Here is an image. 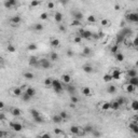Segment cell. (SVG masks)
<instances>
[{
    "mask_svg": "<svg viewBox=\"0 0 138 138\" xmlns=\"http://www.w3.org/2000/svg\"><path fill=\"white\" fill-rule=\"evenodd\" d=\"M54 20L56 23H61V20H63V14H61L60 12H58V11H56V12L54 13Z\"/></svg>",
    "mask_w": 138,
    "mask_h": 138,
    "instance_id": "20",
    "label": "cell"
},
{
    "mask_svg": "<svg viewBox=\"0 0 138 138\" xmlns=\"http://www.w3.org/2000/svg\"><path fill=\"white\" fill-rule=\"evenodd\" d=\"M3 4H4L5 8L10 9L12 7H15V5H17V1H15V0H9V1H4Z\"/></svg>",
    "mask_w": 138,
    "mask_h": 138,
    "instance_id": "15",
    "label": "cell"
},
{
    "mask_svg": "<svg viewBox=\"0 0 138 138\" xmlns=\"http://www.w3.org/2000/svg\"><path fill=\"white\" fill-rule=\"evenodd\" d=\"M91 52H92V50H91L89 46H85V48L83 49V55H85V56H89L91 54Z\"/></svg>",
    "mask_w": 138,
    "mask_h": 138,
    "instance_id": "39",
    "label": "cell"
},
{
    "mask_svg": "<svg viewBox=\"0 0 138 138\" xmlns=\"http://www.w3.org/2000/svg\"><path fill=\"white\" fill-rule=\"evenodd\" d=\"M70 99H71V104H78L79 102V98L77 97V96H75V95H72L71 97H70Z\"/></svg>",
    "mask_w": 138,
    "mask_h": 138,
    "instance_id": "45",
    "label": "cell"
},
{
    "mask_svg": "<svg viewBox=\"0 0 138 138\" xmlns=\"http://www.w3.org/2000/svg\"><path fill=\"white\" fill-rule=\"evenodd\" d=\"M133 44H134L135 46H136V48H138V37H136V38L134 39V41H133Z\"/></svg>",
    "mask_w": 138,
    "mask_h": 138,
    "instance_id": "58",
    "label": "cell"
},
{
    "mask_svg": "<svg viewBox=\"0 0 138 138\" xmlns=\"http://www.w3.org/2000/svg\"><path fill=\"white\" fill-rule=\"evenodd\" d=\"M10 113L12 114L13 117H20V114H22V111H20V108L13 107V108H11V109H10Z\"/></svg>",
    "mask_w": 138,
    "mask_h": 138,
    "instance_id": "13",
    "label": "cell"
},
{
    "mask_svg": "<svg viewBox=\"0 0 138 138\" xmlns=\"http://www.w3.org/2000/svg\"><path fill=\"white\" fill-rule=\"evenodd\" d=\"M67 56L68 57H72L73 56V52L71 51V50H68V51H67Z\"/></svg>",
    "mask_w": 138,
    "mask_h": 138,
    "instance_id": "57",
    "label": "cell"
},
{
    "mask_svg": "<svg viewBox=\"0 0 138 138\" xmlns=\"http://www.w3.org/2000/svg\"><path fill=\"white\" fill-rule=\"evenodd\" d=\"M24 93H26V94H27V95H29L31 98H33L34 96L36 95V93H37V92H36V90H35L34 87H30V86H28L27 89H26V91H25Z\"/></svg>",
    "mask_w": 138,
    "mask_h": 138,
    "instance_id": "19",
    "label": "cell"
},
{
    "mask_svg": "<svg viewBox=\"0 0 138 138\" xmlns=\"http://www.w3.org/2000/svg\"><path fill=\"white\" fill-rule=\"evenodd\" d=\"M127 77L132 79V78H136L138 77V72L136 69H128L127 70Z\"/></svg>",
    "mask_w": 138,
    "mask_h": 138,
    "instance_id": "18",
    "label": "cell"
},
{
    "mask_svg": "<svg viewBox=\"0 0 138 138\" xmlns=\"http://www.w3.org/2000/svg\"><path fill=\"white\" fill-rule=\"evenodd\" d=\"M67 91H68L69 94L72 96L73 94H75V92H76V87L73 85H71V84H68V85H67Z\"/></svg>",
    "mask_w": 138,
    "mask_h": 138,
    "instance_id": "30",
    "label": "cell"
},
{
    "mask_svg": "<svg viewBox=\"0 0 138 138\" xmlns=\"http://www.w3.org/2000/svg\"><path fill=\"white\" fill-rule=\"evenodd\" d=\"M40 4H41L40 1H31L30 2V5L31 7H34V8H36V7H38V5H40Z\"/></svg>",
    "mask_w": 138,
    "mask_h": 138,
    "instance_id": "52",
    "label": "cell"
},
{
    "mask_svg": "<svg viewBox=\"0 0 138 138\" xmlns=\"http://www.w3.org/2000/svg\"><path fill=\"white\" fill-rule=\"evenodd\" d=\"M131 109L135 112H138V100H133L131 102Z\"/></svg>",
    "mask_w": 138,
    "mask_h": 138,
    "instance_id": "25",
    "label": "cell"
},
{
    "mask_svg": "<svg viewBox=\"0 0 138 138\" xmlns=\"http://www.w3.org/2000/svg\"><path fill=\"white\" fill-rule=\"evenodd\" d=\"M86 20L89 23H91V24H92V23H95L96 22V16L95 15H89L86 17Z\"/></svg>",
    "mask_w": 138,
    "mask_h": 138,
    "instance_id": "38",
    "label": "cell"
},
{
    "mask_svg": "<svg viewBox=\"0 0 138 138\" xmlns=\"http://www.w3.org/2000/svg\"><path fill=\"white\" fill-rule=\"evenodd\" d=\"M110 51H111V53H112V54L116 55L117 53H119V45L118 44L112 45V46H111V49H110Z\"/></svg>",
    "mask_w": 138,
    "mask_h": 138,
    "instance_id": "36",
    "label": "cell"
},
{
    "mask_svg": "<svg viewBox=\"0 0 138 138\" xmlns=\"http://www.w3.org/2000/svg\"><path fill=\"white\" fill-rule=\"evenodd\" d=\"M71 25H72V26H80V25H81V23H80V20H73V22L71 23Z\"/></svg>",
    "mask_w": 138,
    "mask_h": 138,
    "instance_id": "56",
    "label": "cell"
},
{
    "mask_svg": "<svg viewBox=\"0 0 138 138\" xmlns=\"http://www.w3.org/2000/svg\"><path fill=\"white\" fill-rule=\"evenodd\" d=\"M133 119H134V122H136V123H138V113H137V114H136V116H135V117H134V118H133Z\"/></svg>",
    "mask_w": 138,
    "mask_h": 138,
    "instance_id": "59",
    "label": "cell"
},
{
    "mask_svg": "<svg viewBox=\"0 0 138 138\" xmlns=\"http://www.w3.org/2000/svg\"><path fill=\"white\" fill-rule=\"evenodd\" d=\"M58 114H59V116L61 117V119H63V120H67V119H68V113H67L66 112V111H60V112L59 113H58Z\"/></svg>",
    "mask_w": 138,
    "mask_h": 138,
    "instance_id": "40",
    "label": "cell"
},
{
    "mask_svg": "<svg viewBox=\"0 0 138 138\" xmlns=\"http://www.w3.org/2000/svg\"><path fill=\"white\" fill-rule=\"evenodd\" d=\"M107 93H109V94H116L117 93V86L116 85H109V86H107Z\"/></svg>",
    "mask_w": 138,
    "mask_h": 138,
    "instance_id": "28",
    "label": "cell"
},
{
    "mask_svg": "<svg viewBox=\"0 0 138 138\" xmlns=\"http://www.w3.org/2000/svg\"><path fill=\"white\" fill-rule=\"evenodd\" d=\"M34 29L36 31H41V30H43V25L40 24V23H38V24H35Z\"/></svg>",
    "mask_w": 138,
    "mask_h": 138,
    "instance_id": "37",
    "label": "cell"
},
{
    "mask_svg": "<svg viewBox=\"0 0 138 138\" xmlns=\"http://www.w3.org/2000/svg\"><path fill=\"white\" fill-rule=\"evenodd\" d=\"M69 131H70V133H71L72 135H83V134H84L83 130H81V128L79 127V126H77V125L70 126Z\"/></svg>",
    "mask_w": 138,
    "mask_h": 138,
    "instance_id": "4",
    "label": "cell"
},
{
    "mask_svg": "<svg viewBox=\"0 0 138 138\" xmlns=\"http://www.w3.org/2000/svg\"><path fill=\"white\" fill-rule=\"evenodd\" d=\"M24 77L27 79V80H33V79L35 78V75L33 72H29V71H26L25 73H24Z\"/></svg>",
    "mask_w": 138,
    "mask_h": 138,
    "instance_id": "32",
    "label": "cell"
},
{
    "mask_svg": "<svg viewBox=\"0 0 138 138\" xmlns=\"http://www.w3.org/2000/svg\"><path fill=\"white\" fill-rule=\"evenodd\" d=\"M39 66L42 67L43 69H48L51 67V61L49 59H46V58H42V59H40V61H39Z\"/></svg>",
    "mask_w": 138,
    "mask_h": 138,
    "instance_id": "8",
    "label": "cell"
},
{
    "mask_svg": "<svg viewBox=\"0 0 138 138\" xmlns=\"http://www.w3.org/2000/svg\"><path fill=\"white\" fill-rule=\"evenodd\" d=\"M128 127H130V130L133 132L134 134L138 135V123L136 122H132L130 125H128Z\"/></svg>",
    "mask_w": 138,
    "mask_h": 138,
    "instance_id": "14",
    "label": "cell"
},
{
    "mask_svg": "<svg viewBox=\"0 0 138 138\" xmlns=\"http://www.w3.org/2000/svg\"><path fill=\"white\" fill-rule=\"evenodd\" d=\"M30 114H31V117H33L34 119H35V118H38V117L41 116V113H40L38 110H36V109H31V110H30Z\"/></svg>",
    "mask_w": 138,
    "mask_h": 138,
    "instance_id": "31",
    "label": "cell"
},
{
    "mask_svg": "<svg viewBox=\"0 0 138 138\" xmlns=\"http://www.w3.org/2000/svg\"><path fill=\"white\" fill-rule=\"evenodd\" d=\"M117 101H118V104H119L120 106H122V105L125 102V99L123 98V97H119L118 99H117Z\"/></svg>",
    "mask_w": 138,
    "mask_h": 138,
    "instance_id": "53",
    "label": "cell"
},
{
    "mask_svg": "<svg viewBox=\"0 0 138 138\" xmlns=\"http://www.w3.org/2000/svg\"><path fill=\"white\" fill-rule=\"evenodd\" d=\"M39 61H40V59H38V57L31 56L29 58V65L33 67H37V66H39Z\"/></svg>",
    "mask_w": 138,
    "mask_h": 138,
    "instance_id": "12",
    "label": "cell"
},
{
    "mask_svg": "<svg viewBox=\"0 0 138 138\" xmlns=\"http://www.w3.org/2000/svg\"><path fill=\"white\" fill-rule=\"evenodd\" d=\"M15 46H14V45H12V44H9L8 45V51L9 52H10V53H14V52H15Z\"/></svg>",
    "mask_w": 138,
    "mask_h": 138,
    "instance_id": "48",
    "label": "cell"
},
{
    "mask_svg": "<svg viewBox=\"0 0 138 138\" xmlns=\"http://www.w3.org/2000/svg\"><path fill=\"white\" fill-rule=\"evenodd\" d=\"M10 127L12 128L13 131L15 132H20L23 130V125L20 123H17V122H11L10 123Z\"/></svg>",
    "mask_w": 138,
    "mask_h": 138,
    "instance_id": "9",
    "label": "cell"
},
{
    "mask_svg": "<svg viewBox=\"0 0 138 138\" xmlns=\"http://www.w3.org/2000/svg\"><path fill=\"white\" fill-rule=\"evenodd\" d=\"M48 13H41L40 14V19L41 20H48Z\"/></svg>",
    "mask_w": 138,
    "mask_h": 138,
    "instance_id": "54",
    "label": "cell"
},
{
    "mask_svg": "<svg viewBox=\"0 0 138 138\" xmlns=\"http://www.w3.org/2000/svg\"><path fill=\"white\" fill-rule=\"evenodd\" d=\"M27 50L28 51H36L37 50V44L36 43H29L27 45Z\"/></svg>",
    "mask_w": 138,
    "mask_h": 138,
    "instance_id": "34",
    "label": "cell"
},
{
    "mask_svg": "<svg viewBox=\"0 0 138 138\" xmlns=\"http://www.w3.org/2000/svg\"><path fill=\"white\" fill-rule=\"evenodd\" d=\"M50 58H51V60H57L58 59V55L56 54L55 52H52L51 54H50Z\"/></svg>",
    "mask_w": 138,
    "mask_h": 138,
    "instance_id": "41",
    "label": "cell"
},
{
    "mask_svg": "<svg viewBox=\"0 0 138 138\" xmlns=\"http://www.w3.org/2000/svg\"><path fill=\"white\" fill-rule=\"evenodd\" d=\"M72 14H73V19L77 20H81L83 19V14H82L80 11H75Z\"/></svg>",
    "mask_w": 138,
    "mask_h": 138,
    "instance_id": "23",
    "label": "cell"
},
{
    "mask_svg": "<svg viewBox=\"0 0 138 138\" xmlns=\"http://www.w3.org/2000/svg\"><path fill=\"white\" fill-rule=\"evenodd\" d=\"M3 107H4V102L3 101H1V102H0V109H3Z\"/></svg>",
    "mask_w": 138,
    "mask_h": 138,
    "instance_id": "60",
    "label": "cell"
},
{
    "mask_svg": "<svg viewBox=\"0 0 138 138\" xmlns=\"http://www.w3.org/2000/svg\"><path fill=\"white\" fill-rule=\"evenodd\" d=\"M52 83H53V79L52 78H46L45 80H44V85L45 86H48V87H50V86H52Z\"/></svg>",
    "mask_w": 138,
    "mask_h": 138,
    "instance_id": "33",
    "label": "cell"
},
{
    "mask_svg": "<svg viewBox=\"0 0 138 138\" xmlns=\"http://www.w3.org/2000/svg\"><path fill=\"white\" fill-rule=\"evenodd\" d=\"M54 134L55 135H63V131H61L60 128L56 127V128H54Z\"/></svg>",
    "mask_w": 138,
    "mask_h": 138,
    "instance_id": "51",
    "label": "cell"
},
{
    "mask_svg": "<svg viewBox=\"0 0 138 138\" xmlns=\"http://www.w3.org/2000/svg\"><path fill=\"white\" fill-rule=\"evenodd\" d=\"M46 5H48L49 9H54L55 8V3L54 2H52V1H49L48 3H46Z\"/></svg>",
    "mask_w": 138,
    "mask_h": 138,
    "instance_id": "55",
    "label": "cell"
},
{
    "mask_svg": "<svg viewBox=\"0 0 138 138\" xmlns=\"http://www.w3.org/2000/svg\"><path fill=\"white\" fill-rule=\"evenodd\" d=\"M50 44H51L52 48H58V46L60 45V41L59 39H57V38H53L50 41Z\"/></svg>",
    "mask_w": 138,
    "mask_h": 138,
    "instance_id": "17",
    "label": "cell"
},
{
    "mask_svg": "<svg viewBox=\"0 0 138 138\" xmlns=\"http://www.w3.org/2000/svg\"><path fill=\"white\" fill-rule=\"evenodd\" d=\"M100 24L102 25V26H109V24H110V22H109V20H107V19H102L101 20H100Z\"/></svg>",
    "mask_w": 138,
    "mask_h": 138,
    "instance_id": "43",
    "label": "cell"
},
{
    "mask_svg": "<svg viewBox=\"0 0 138 138\" xmlns=\"http://www.w3.org/2000/svg\"><path fill=\"white\" fill-rule=\"evenodd\" d=\"M120 106L118 104V101L117 100H113V101H110V110H114V111H117V110H119L120 109Z\"/></svg>",
    "mask_w": 138,
    "mask_h": 138,
    "instance_id": "21",
    "label": "cell"
},
{
    "mask_svg": "<svg viewBox=\"0 0 138 138\" xmlns=\"http://www.w3.org/2000/svg\"><path fill=\"white\" fill-rule=\"evenodd\" d=\"M38 138H52V137H51V135H50L49 133H42V134H40L39 136H38Z\"/></svg>",
    "mask_w": 138,
    "mask_h": 138,
    "instance_id": "47",
    "label": "cell"
},
{
    "mask_svg": "<svg viewBox=\"0 0 138 138\" xmlns=\"http://www.w3.org/2000/svg\"><path fill=\"white\" fill-rule=\"evenodd\" d=\"M73 41H75L76 43H81V41H82V38H81L80 36H78V35H77V36H76L75 38H73Z\"/></svg>",
    "mask_w": 138,
    "mask_h": 138,
    "instance_id": "50",
    "label": "cell"
},
{
    "mask_svg": "<svg viewBox=\"0 0 138 138\" xmlns=\"http://www.w3.org/2000/svg\"><path fill=\"white\" fill-rule=\"evenodd\" d=\"M123 89H124V91L126 93H134L135 92V89H136V87H135L134 85H132V84H130L127 82V83L126 84H124V85H123Z\"/></svg>",
    "mask_w": 138,
    "mask_h": 138,
    "instance_id": "10",
    "label": "cell"
},
{
    "mask_svg": "<svg viewBox=\"0 0 138 138\" xmlns=\"http://www.w3.org/2000/svg\"><path fill=\"white\" fill-rule=\"evenodd\" d=\"M116 59L119 60V61H123V60H124V55H123L121 52L117 53V54H116Z\"/></svg>",
    "mask_w": 138,
    "mask_h": 138,
    "instance_id": "35",
    "label": "cell"
},
{
    "mask_svg": "<svg viewBox=\"0 0 138 138\" xmlns=\"http://www.w3.org/2000/svg\"><path fill=\"white\" fill-rule=\"evenodd\" d=\"M95 130V128L93 127L92 125H86L83 127V132L84 133H93V131Z\"/></svg>",
    "mask_w": 138,
    "mask_h": 138,
    "instance_id": "29",
    "label": "cell"
},
{
    "mask_svg": "<svg viewBox=\"0 0 138 138\" xmlns=\"http://www.w3.org/2000/svg\"><path fill=\"white\" fill-rule=\"evenodd\" d=\"M92 134H93V136L95 138H100V136H101V133L98 130H94Z\"/></svg>",
    "mask_w": 138,
    "mask_h": 138,
    "instance_id": "42",
    "label": "cell"
},
{
    "mask_svg": "<svg viewBox=\"0 0 138 138\" xmlns=\"http://www.w3.org/2000/svg\"><path fill=\"white\" fill-rule=\"evenodd\" d=\"M11 94H12L13 96H15V97H20V96H22L23 94H24V91L20 89V87L15 86L11 90Z\"/></svg>",
    "mask_w": 138,
    "mask_h": 138,
    "instance_id": "7",
    "label": "cell"
},
{
    "mask_svg": "<svg viewBox=\"0 0 138 138\" xmlns=\"http://www.w3.org/2000/svg\"><path fill=\"white\" fill-rule=\"evenodd\" d=\"M114 9H116L117 11L120 10V5H119V4H116V5H114Z\"/></svg>",
    "mask_w": 138,
    "mask_h": 138,
    "instance_id": "61",
    "label": "cell"
},
{
    "mask_svg": "<svg viewBox=\"0 0 138 138\" xmlns=\"http://www.w3.org/2000/svg\"><path fill=\"white\" fill-rule=\"evenodd\" d=\"M22 22V17L20 15H15V16H12L10 19V24L13 26V27H15V26L20 25V23Z\"/></svg>",
    "mask_w": 138,
    "mask_h": 138,
    "instance_id": "6",
    "label": "cell"
},
{
    "mask_svg": "<svg viewBox=\"0 0 138 138\" xmlns=\"http://www.w3.org/2000/svg\"><path fill=\"white\" fill-rule=\"evenodd\" d=\"M60 80L65 84H67V85L71 83V77H70V75H68V73H64V75L60 77Z\"/></svg>",
    "mask_w": 138,
    "mask_h": 138,
    "instance_id": "11",
    "label": "cell"
},
{
    "mask_svg": "<svg viewBox=\"0 0 138 138\" xmlns=\"http://www.w3.org/2000/svg\"><path fill=\"white\" fill-rule=\"evenodd\" d=\"M35 120V122H36V123H39V124H40V123H43V122H44V118H42V117H38V118H35L34 119Z\"/></svg>",
    "mask_w": 138,
    "mask_h": 138,
    "instance_id": "46",
    "label": "cell"
},
{
    "mask_svg": "<svg viewBox=\"0 0 138 138\" xmlns=\"http://www.w3.org/2000/svg\"><path fill=\"white\" fill-rule=\"evenodd\" d=\"M52 121L54 122V123H56V124H59V123H60L61 121H64V120L61 119V117L59 116V114H55V116H53Z\"/></svg>",
    "mask_w": 138,
    "mask_h": 138,
    "instance_id": "24",
    "label": "cell"
},
{
    "mask_svg": "<svg viewBox=\"0 0 138 138\" xmlns=\"http://www.w3.org/2000/svg\"><path fill=\"white\" fill-rule=\"evenodd\" d=\"M82 69H83V71L84 72H86V73H92L93 72V67L91 66V65H84L83 67H82Z\"/></svg>",
    "mask_w": 138,
    "mask_h": 138,
    "instance_id": "26",
    "label": "cell"
},
{
    "mask_svg": "<svg viewBox=\"0 0 138 138\" xmlns=\"http://www.w3.org/2000/svg\"><path fill=\"white\" fill-rule=\"evenodd\" d=\"M51 87L54 90V92L57 93V94L61 93V92H63V90H64L63 83H61L59 80H57V79H53V83H52V86Z\"/></svg>",
    "mask_w": 138,
    "mask_h": 138,
    "instance_id": "1",
    "label": "cell"
},
{
    "mask_svg": "<svg viewBox=\"0 0 138 138\" xmlns=\"http://www.w3.org/2000/svg\"><path fill=\"white\" fill-rule=\"evenodd\" d=\"M110 75H111V77H112L113 80H119L122 76V71L119 68H113L112 71L110 72Z\"/></svg>",
    "mask_w": 138,
    "mask_h": 138,
    "instance_id": "5",
    "label": "cell"
},
{
    "mask_svg": "<svg viewBox=\"0 0 138 138\" xmlns=\"http://www.w3.org/2000/svg\"><path fill=\"white\" fill-rule=\"evenodd\" d=\"M81 92L84 96H91L92 95V90H91V87H89V86H83L81 89Z\"/></svg>",
    "mask_w": 138,
    "mask_h": 138,
    "instance_id": "16",
    "label": "cell"
},
{
    "mask_svg": "<svg viewBox=\"0 0 138 138\" xmlns=\"http://www.w3.org/2000/svg\"><path fill=\"white\" fill-rule=\"evenodd\" d=\"M100 109L102 111L110 110V102H108V101H102V102H100Z\"/></svg>",
    "mask_w": 138,
    "mask_h": 138,
    "instance_id": "22",
    "label": "cell"
},
{
    "mask_svg": "<svg viewBox=\"0 0 138 138\" xmlns=\"http://www.w3.org/2000/svg\"><path fill=\"white\" fill-rule=\"evenodd\" d=\"M92 33L87 29H80L78 33V36H80L82 39H91L92 38Z\"/></svg>",
    "mask_w": 138,
    "mask_h": 138,
    "instance_id": "2",
    "label": "cell"
},
{
    "mask_svg": "<svg viewBox=\"0 0 138 138\" xmlns=\"http://www.w3.org/2000/svg\"><path fill=\"white\" fill-rule=\"evenodd\" d=\"M126 20L131 23H138V12H131L126 15Z\"/></svg>",
    "mask_w": 138,
    "mask_h": 138,
    "instance_id": "3",
    "label": "cell"
},
{
    "mask_svg": "<svg viewBox=\"0 0 138 138\" xmlns=\"http://www.w3.org/2000/svg\"><path fill=\"white\" fill-rule=\"evenodd\" d=\"M102 80H104V82H106V83H109V82H111L113 79L111 77L110 73H106V75H104V77H102Z\"/></svg>",
    "mask_w": 138,
    "mask_h": 138,
    "instance_id": "27",
    "label": "cell"
},
{
    "mask_svg": "<svg viewBox=\"0 0 138 138\" xmlns=\"http://www.w3.org/2000/svg\"><path fill=\"white\" fill-rule=\"evenodd\" d=\"M22 99H23V100H24V101H29V100H30V99H31V97H30V96H29V95H27V94H26V93H24V94H23V95H22Z\"/></svg>",
    "mask_w": 138,
    "mask_h": 138,
    "instance_id": "44",
    "label": "cell"
},
{
    "mask_svg": "<svg viewBox=\"0 0 138 138\" xmlns=\"http://www.w3.org/2000/svg\"><path fill=\"white\" fill-rule=\"evenodd\" d=\"M58 30H59L60 33H65L66 31V26H64L63 24H59L58 25Z\"/></svg>",
    "mask_w": 138,
    "mask_h": 138,
    "instance_id": "49",
    "label": "cell"
}]
</instances>
